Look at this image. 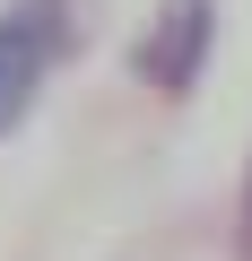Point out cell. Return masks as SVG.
<instances>
[{"label":"cell","mask_w":252,"mask_h":261,"mask_svg":"<svg viewBox=\"0 0 252 261\" xmlns=\"http://www.w3.org/2000/svg\"><path fill=\"white\" fill-rule=\"evenodd\" d=\"M209 35H217V0H165L148 18V44H139V79L157 96H191L200 61H209Z\"/></svg>","instance_id":"7a4b0ae2"},{"label":"cell","mask_w":252,"mask_h":261,"mask_svg":"<svg viewBox=\"0 0 252 261\" xmlns=\"http://www.w3.org/2000/svg\"><path fill=\"white\" fill-rule=\"evenodd\" d=\"M243 252H252V174H243Z\"/></svg>","instance_id":"3957f363"},{"label":"cell","mask_w":252,"mask_h":261,"mask_svg":"<svg viewBox=\"0 0 252 261\" xmlns=\"http://www.w3.org/2000/svg\"><path fill=\"white\" fill-rule=\"evenodd\" d=\"M61 44H70L61 0H18V9H0V130L35 105V87H44V70H52Z\"/></svg>","instance_id":"6da1fadb"}]
</instances>
